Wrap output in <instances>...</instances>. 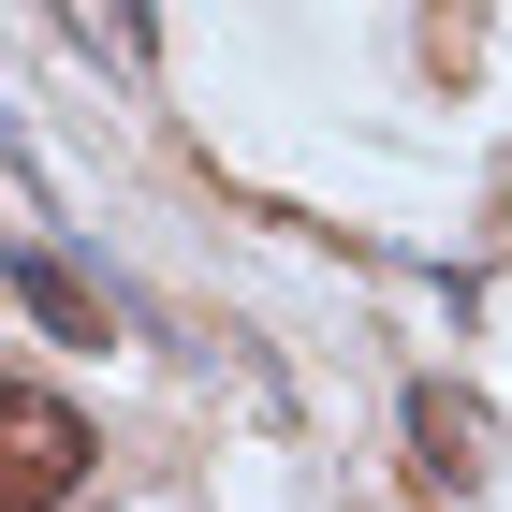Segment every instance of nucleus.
<instances>
[{"label":"nucleus","instance_id":"nucleus-1","mask_svg":"<svg viewBox=\"0 0 512 512\" xmlns=\"http://www.w3.org/2000/svg\"><path fill=\"white\" fill-rule=\"evenodd\" d=\"M88 469H103V425H88L59 381L0 366V512H74Z\"/></svg>","mask_w":512,"mask_h":512},{"label":"nucleus","instance_id":"nucleus-2","mask_svg":"<svg viewBox=\"0 0 512 512\" xmlns=\"http://www.w3.org/2000/svg\"><path fill=\"white\" fill-rule=\"evenodd\" d=\"M410 454H425V483H439V498H454V483H469L483 469V410H469V395H410Z\"/></svg>","mask_w":512,"mask_h":512},{"label":"nucleus","instance_id":"nucleus-3","mask_svg":"<svg viewBox=\"0 0 512 512\" xmlns=\"http://www.w3.org/2000/svg\"><path fill=\"white\" fill-rule=\"evenodd\" d=\"M15 293H30V308L59 322V337H103V308H88V293H74L59 264H44V249H15Z\"/></svg>","mask_w":512,"mask_h":512}]
</instances>
